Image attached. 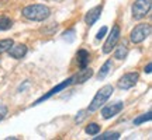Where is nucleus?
<instances>
[{"label": "nucleus", "instance_id": "obj_22", "mask_svg": "<svg viewBox=\"0 0 152 140\" xmlns=\"http://www.w3.org/2000/svg\"><path fill=\"white\" fill-rule=\"evenodd\" d=\"M7 113H9V109H7V107H6L4 104L0 102V122L3 121V119L7 116Z\"/></svg>", "mask_w": 152, "mask_h": 140}, {"label": "nucleus", "instance_id": "obj_8", "mask_svg": "<svg viewBox=\"0 0 152 140\" xmlns=\"http://www.w3.org/2000/svg\"><path fill=\"white\" fill-rule=\"evenodd\" d=\"M69 86H72V77H69V79H66V80H64L62 83H59L58 86H55L54 88H51L47 94H44L42 97H39L34 102V105H38V104H41L42 101H45V100H48V98H51L52 95H55V94H58L59 91H62V90H65V88H68Z\"/></svg>", "mask_w": 152, "mask_h": 140}, {"label": "nucleus", "instance_id": "obj_20", "mask_svg": "<svg viewBox=\"0 0 152 140\" xmlns=\"http://www.w3.org/2000/svg\"><path fill=\"white\" fill-rule=\"evenodd\" d=\"M87 115H89V111H87V109H82V111H79V112L76 113V116H75V122L76 123H82V122H83V119L86 118Z\"/></svg>", "mask_w": 152, "mask_h": 140}, {"label": "nucleus", "instance_id": "obj_1", "mask_svg": "<svg viewBox=\"0 0 152 140\" xmlns=\"http://www.w3.org/2000/svg\"><path fill=\"white\" fill-rule=\"evenodd\" d=\"M21 14L28 21L42 22L51 16V9L44 3H34V4L26 6L21 10Z\"/></svg>", "mask_w": 152, "mask_h": 140}, {"label": "nucleus", "instance_id": "obj_11", "mask_svg": "<svg viewBox=\"0 0 152 140\" xmlns=\"http://www.w3.org/2000/svg\"><path fill=\"white\" fill-rule=\"evenodd\" d=\"M93 69H90L89 66L87 67H83V69H79L76 74L72 76V84H83L85 81H87L90 77L93 76Z\"/></svg>", "mask_w": 152, "mask_h": 140}, {"label": "nucleus", "instance_id": "obj_19", "mask_svg": "<svg viewBox=\"0 0 152 140\" xmlns=\"http://www.w3.org/2000/svg\"><path fill=\"white\" fill-rule=\"evenodd\" d=\"M13 43H14V39H13V38H4V39H0V53L7 52Z\"/></svg>", "mask_w": 152, "mask_h": 140}, {"label": "nucleus", "instance_id": "obj_9", "mask_svg": "<svg viewBox=\"0 0 152 140\" xmlns=\"http://www.w3.org/2000/svg\"><path fill=\"white\" fill-rule=\"evenodd\" d=\"M103 7H104L103 3H100V4L92 7V9L87 11L86 14H85V22H86L87 27H92V25H94V24H96V21H97L99 18H100V16H102Z\"/></svg>", "mask_w": 152, "mask_h": 140}, {"label": "nucleus", "instance_id": "obj_2", "mask_svg": "<svg viewBox=\"0 0 152 140\" xmlns=\"http://www.w3.org/2000/svg\"><path fill=\"white\" fill-rule=\"evenodd\" d=\"M113 92H114V87L111 86V84H106V86L102 87V88L96 92V95L93 97L92 102L89 104V107L86 108L87 111H89V113L99 111L104 104L109 101V98L113 95Z\"/></svg>", "mask_w": 152, "mask_h": 140}, {"label": "nucleus", "instance_id": "obj_5", "mask_svg": "<svg viewBox=\"0 0 152 140\" xmlns=\"http://www.w3.org/2000/svg\"><path fill=\"white\" fill-rule=\"evenodd\" d=\"M120 38H121V28H120L118 24H114L113 27H111V31H110L109 37H107V39H106V42H104V45H103V53L104 55L110 53V52L117 46Z\"/></svg>", "mask_w": 152, "mask_h": 140}, {"label": "nucleus", "instance_id": "obj_12", "mask_svg": "<svg viewBox=\"0 0 152 140\" xmlns=\"http://www.w3.org/2000/svg\"><path fill=\"white\" fill-rule=\"evenodd\" d=\"M92 60V53L85 48H80L77 52H76V63H77V67L79 69H83V67H87L89 63Z\"/></svg>", "mask_w": 152, "mask_h": 140}, {"label": "nucleus", "instance_id": "obj_17", "mask_svg": "<svg viewBox=\"0 0 152 140\" xmlns=\"http://www.w3.org/2000/svg\"><path fill=\"white\" fill-rule=\"evenodd\" d=\"M152 119V113H151V111H148L147 113H142V115H138L134 121H132V123L135 125V126H140V125H142V123H145V122H149Z\"/></svg>", "mask_w": 152, "mask_h": 140}, {"label": "nucleus", "instance_id": "obj_24", "mask_svg": "<svg viewBox=\"0 0 152 140\" xmlns=\"http://www.w3.org/2000/svg\"><path fill=\"white\" fill-rule=\"evenodd\" d=\"M45 1H56V0H45Z\"/></svg>", "mask_w": 152, "mask_h": 140}, {"label": "nucleus", "instance_id": "obj_16", "mask_svg": "<svg viewBox=\"0 0 152 140\" xmlns=\"http://www.w3.org/2000/svg\"><path fill=\"white\" fill-rule=\"evenodd\" d=\"M100 130H102V126L96 122H90L89 125H86V128H85V132H86L89 136H96L100 133Z\"/></svg>", "mask_w": 152, "mask_h": 140}, {"label": "nucleus", "instance_id": "obj_7", "mask_svg": "<svg viewBox=\"0 0 152 140\" xmlns=\"http://www.w3.org/2000/svg\"><path fill=\"white\" fill-rule=\"evenodd\" d=\"M123 108H124V102L123 101H115V102H111V104H104L103 107H102V118L106 119V121H109V119L114 118V116H117L121 111H123Z\"/></svg>", "mask_w": 152, "mask_h": 140}, {"label": "nucleus", "instance_id": "obj_3", "mask_svg": "<svg viewBox=\"0 0 152 140\" xmlns=\"http://www.w3.org/2000/svg\"><path fill=\"white\" fill-rule=\"evenodd\" d=\"M151 32H152V27L149 22H140V24H137L130 32L131 43H134V45L142 43L145 39H148L151 37Z\"/></svg>", "mask_w": 152, "mask_h": 140}, {"label": "nucleus", "instance_id": "obj_10", "mask_svg": "<svg viewBox=\"0 0 152 140\" xmlns=\"http://www.w3.org/2000/svg\"><path fill=\"white\" fill-rule=\"evenodd\" d=\"M28 52V46L26 45V43H13L10 46V49L6 52V53L9 55L10 58H13V59H16V60H20L23 59L26 55H27Z\"/></svg>", "mask_w": 152, "mask_h": 140}, {"label": "nucleus", "instance_id": "obj_15", "mask_svg": "<svg viewBox=\"0 0 152 140\" xmlns=\"http://www.w3.org/2000/svg\"><path fill=\"white\" fill-rule=\"evenodd\" d=\"M111 67H113V62H111V59H109V60H106L103 63V66L100 67V70H99V73H97V77L99 80H103L106 76L110 73V70H111Z\"/></svg>", "mask_w": 152, "mask_h": 140}, {"label": "nucleus", "instance_id": "obj_13", "mask_svg": "<svg viewBox=\"0 0 152 140\" xmlns=\"http://www.w3.org/2000/svg\"><path fill=\"white\" fill-rule=\"evenodd\" d=\"M13 18L10 16H6V14H0V32L3 31H9L13 28Z\"/></svg>", "mask_w": 152, "mask_h": 140}, {"label": "nucleus", "instance_id": "obj_21", "mask_svg": "<svg viewBox=\"0 0 152 140\" xmlns=\"http://www.w3.org/2000/svg\"><path fill=\"white\" fill-rule=\"evenodd\" d=\"M107 32H109V28H107V27H102L97 31V34H96V41H102V39L106 37V34H107Z\"/></svg>", "mask_w": 152, "mask_h": 140}, {"label": "nucleus", "instance_id": "obj_4", "mask_svg": "<svg viewBox=\"0 0 152 140\" xmlns=\"http://www.w3.org/2000/svg\"><path fill=\"white\" fill-rule=\"evenodd\" d=\"M152 7V0H134L131 6V16L132 20L141 21L149 14Z\"/></svg>", "mask_w": 152, "mask_h": 140}, {"label": "nucleus", "instance_id": "obj_18", "mask_svg": "<svg viewBox=\"0 0 152 140\" xmlns=\"http://www.w3.org/2000/svg\"><path fill=\"white\" fill-rule=\"evenodd\" d=\"M97 137H94L96 140H117L120 139V133L118 132H107V133H103V135H96Z\"/></svg>", "mask_w": 152, "mask_h": 140}, {"label": "nucleus", "instance_id": "obj_14", "mask_svg": "<svg viewBox=\"0 0 152 140\" xmlns=\"http://www.w3.org/2000/svg\"><path fill=\"white\" fill-rule=\"evenodd\" d=\"M130 53V49L127 48L125 45H120L114 48V59L117 60H124Z\"/></svg>", "mask_w": 152, "mask_h": 140}, {"label": "nucleus", "instance_id": "obj_6", "mask_svg": "<svg viewBox=\"0 0 152 140\" xmlns=\"http://www.w3.org/2000/svg\"><path fill=\"white\" fill-rule=\"evenodd\" d=\"M140 81V73L138 71H128L123 74L117 81V87L120 90H130L135 86L137 83Z\"/></svg>", "mask_w": 152, "mask_h": 140}, {"label": "nucleus", "instance_id": "obj_23", "mask_svg": "<svg viewBox=\"0 0 152 140\" xmlns=\"http://www.w3.org/2000/svg\"><path fill=\"white\" fill-rule=\"evenodd\" d=\"M151 69H152V63L149 62V63H148V65L144 67V71H145L147 74H151Z\"/></svg>", "mask_w": 152, "mask_h": 140}]
</instances>
